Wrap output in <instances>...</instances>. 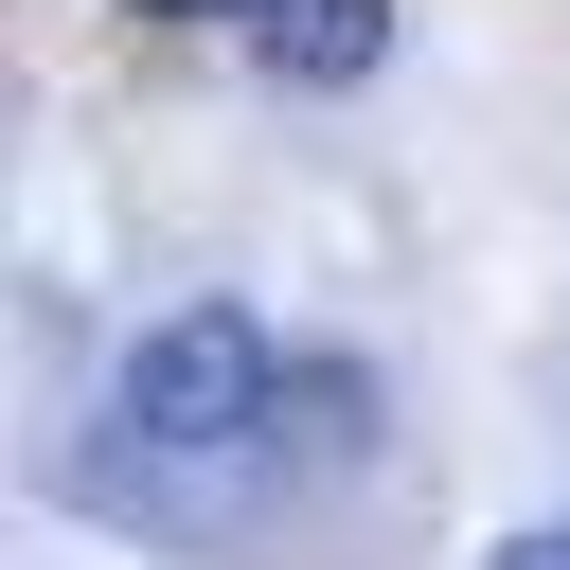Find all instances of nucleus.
Returning a JSON list of instances; mask_svg holds the SVG:
<instances>
[{
    "label": "nucleus",
    "mask_w": 570,
    "mask_h": 570,
    "mask_svg": "<svg viewBox=\"0 0 570 570\" xmlns=\"http://www.w3.org/2000/svg\"><path fill=\"white\" fill-rule=\"evenodd\" d=\"M285 338L249 321V303H160L142 338H125V392H107V428L142 445V463H232V445H267L285 428Z\"/></svg>",
    "instance_id": "f257e3e1"
},
{
    "label": "nucleus",
    "mask_w": 570,
    "mask_h": 570,
    "mask_svg": "<svg viewBox=\"0 0 570 570\" xmlns=\"http://www.w3.org/2000/svg\"><path fill=\"white\" fill-rule=\"evenodd\" d=\"M249 53H267L285 89H356V71L392 53V0H267V18H249Z\"/></svg>",
    "instance_id": "f03ea898"
},
{
    "label": "nucleus",
    "mask_w": 570,
    "mask_h": 570,
    "mask_svg": "<svg viewBox=\"0 0 570 570\" xmlns=\"http://www.w3.org/2000/svg\"><path fill=\"white\" fill-rule=\"evenodd\" d=\"M499 570H570V517H534V534H499Z\"/></svg>",
    "instance_id": "7ed1b4c3"
},
{
    "label": "nucleus",
    "mask_w": 570,
    "mask_h": 570,
    "mask_svg": "<svg viewBox=\"0 0 570 570\" xmlns=\"http://www.w3.org/2000/svg\"><path fill=\"white\" fill-rule=\"evenodd\" d=\"M125 18H232V36H249V18H267V0H125Z\"/></svg>",
    "instance_id": "20e7f679"
}]
</instances>
